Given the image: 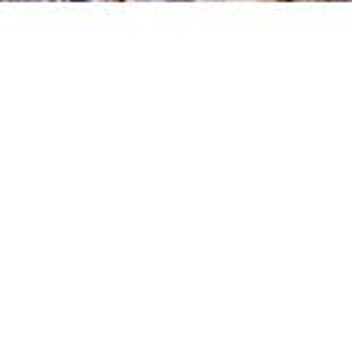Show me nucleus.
Instances as JSON below:
<instances>
[{
  "label": "nucleus",
  "mask_w": 352,
  "mask_h": 354,
  "mask_svg": "<svg viewBox=\"0 0 352 354\" xmlns=\"http://www.w3.org/2000/svg\"><path fill=\"white\" fill-rule=\"evenodd\" d=\"M168 3H194V0H168Z\"/></svg>",
  "instance_id": "nucleus-1"
}]
</instances>
